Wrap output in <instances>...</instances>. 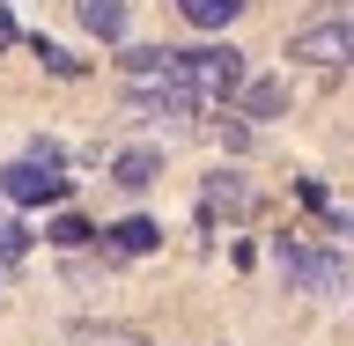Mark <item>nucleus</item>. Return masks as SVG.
<instances>
[{"label": "nucleus", "instance_id": "f257e3e1", "mask_svg": "<svg viewBox=\"0 0 354 346\" xmlns=\"http://www.w3.org/2000/svg\"><path fill=\"white\" fill-rule=\"evenodd\" d=\"M185 88H192L199 110H214L221 96L243 88V52L236 44H199V52H185Z\"/></svg>", "mask_w": 354, "mask_h": 346}, {"label": "nucleus", "instance_id": "f03ea898", "mask_svg": "<svg viewBox=\"0 0 354 346\" xmlns=\"http://www.w3.org/2000/svg\"><path fill=\"white\" fill-rule=\"evenodd\" d=\"M295 59H317V66H339L354 59V8H339V0H325L317 15L295 30V44H288Z\"/></svg>", "mask_w": 354, "mask_h": 346}, {"label": "nucleus", "instance_id": "7ed1b4c3", "mask_svg": "<svg viewBox=\"0 0 354 346\" xmlns=\"http://www.w3.org/2000/svg\"><path fill=\"white\" fill-rule=\"evenodd\" d=\"M273 258H281V273H288L295 287H303V295H347V287H354V265L339 258V251H310V243H281Z\"/></svg>", "mask_w": 354, "mask_h": 346}, {"label": "nucleus", "instance_id": "20e7f679", "mask_svg": "<svg viewBox=\"0 0 354 346\" xmlns=\"http://www.w3.org/2000/svg\"><path fill=\"white\" fill-rule=\"evenodd\" d=\"M0 199H8V206H59V199H66V177H59V162L22 155V162L0 170Z\"/></svg>", "mask_w": 354, "mask_h": 346}, {"label": "nucleus", "instance_id": "39448f33", "mask_svg": "<svg viewBox=\"0 0 354 346\" xmlns=\"http://www.w3.org/2000/svg\"><path fill=\"white\" fill-rule=\"evenodd\" d=\"M82 30L104 37V44H118L126 37V0H82Z\"/></svg>", "mask_w": 354, "mask_h": 346}, {"label": "nucleus", "instance_id": "423d86ee", "mask_svg": "<svg viewBox=\"0 0 354 346\" xmlns=\"http://www.w3.org/2000/svg\"><path fill=\"white\" fill-rule=\"evenodd\" d=\"M155 243H162V229H155L148 214H133V221H118V229H111V251H118V258H148Z\"/></svg>", "mask_w": 354, "mask_h": 346}, {"label": "nucleus", "instance_id": "0eeeda50", "mask_svg": "<svg viewBox=\"0 0 354 346\" xmlns=\"http://www.w3.org/2000/svg\"><path fill=\"white\" fill-rule=\"evenodd\" d=\"M177 15L192 22V30H221V22L243 15V0H177Z\"/></svg>", "mask_w": 354, "mask_h": 346}, {"label": "nucleus", "instance_id": "6e6552de", "mask_svg": "<svg viewBox=\"0 0 354 346\" xmlns=\"http://www.w3.org/2000/svg\"><path fill=\"white\" fill-rule=\"evenodd\" d=\"M155 170H162V155H155V148H126V155H118V184H126V192L155 184Z\"/></svg>", "mask_w": 354, "mask_h": 346}, {"label": "nucleus", "instance_id": "1a4fd4ad", "mask_svg": "<svg viewBox=\"0 0 354 346\" xmlns=\"http://www.w3.org/2000/svg\"><path fill=\"white\" fill-rule=\"evenodd\" d=\"M243 110H251V118H281L288 110V81H251L243 88Z\"/></svg>", "mask_w": 354, "mask_h": 346}, {"label": "nucleus", "instance_id": "9d476101", "mask_svg": "<svg viewBox=\"0 0 354 346\" xmlns=\"http://www.w3.org/2000/svg\"><path fill=\"white\" fill-rule=\"evenodd\" d=\"M214 206L221 214H251V192H243L236 177H214V184H207V214H214Z\"/></svg>", "mask_w": 354, "mask_h": 346}, {"label": "nucleus", "instance_id": "9b49d317", "mask_svg": "<svg viewBox=\"0 0 354 346\" xmlns=\"http://www.w3.org/2000/svg\"><path fill=\"white\" fill-rule=\"evenodd\" d=\"M44 236L59 243V251H82V243H88V236H96V229H88V221H82V214H59V221H52V229H44Z\"/></svg>", "mask_w": 354, "mask_h": 346}, {"label": "nucleus", "instance_id": "f8f14e48", "mask_svg": "<svg viewBox=\"0 0 354 346\" xmlns=\"http://www.w3.org/2000/svg\"><path fill=\"white\" fill-rule=\"evenodd\" d=\"M74 339H82V346H148L140 331H118V325H82Z\"/></svg>", "mask_w": 354, "mask_h": 346}, {"label": "nucleus", "instance_id": "ddd939ff", "mask_svg": "<svg viewBox=\"0 0 354 346\" xmlns=\"http://www.w3.org/2000/svg\"><path fill=\"white\" fill-rule=\"evenodd\" d=\"M37 59L52 66V74H59V81H74V74H82V59H66L59 44H44V37H37Z\"/></svg>", "mask_w": 354, "mask_h": 346}, {"label": "nucleus", "instance_id": "4468645a", "mask_svg": "<svg viewBox=\"0 0 354 346\" xmlns=\"http://www.w3.org/2000/svg\"><path fill=\"white\" fill-rule=\"evenodd\" d=\"M22 251H30V236H22L15 221H0V258H22Z\"/></svg>", "mask_w": 354, "mask_h": 346}, {"label": "nucleus", "instance_id": "2eb2a0df", "mask_svg": "<svg viewBox=\"0 0 354 346\" xmlns=\"http://www.w3.org/2000/svg\"><path fill=\"white\" fill-rule=\"evenodd\" d=\"M8 44H15V15H8V8H0V52H8Z\"/></svg>", "mask_w": 354, "mask_h": 346}]
</instances>
